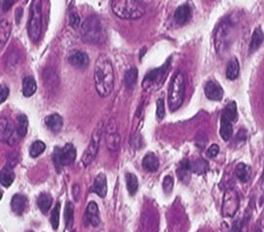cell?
<instances>
[{
    "label": "cell",
    "mask_w": 264,
    "mask_h": 232,
    "mask_svg": "<svg viewBox=\"0 0 264 232\" xmlns=\"http://www.w3.org/2000/svg\"><path fill=\"white\" fill-rule=\"evenodd\" d=\"M95 86L98 94L102 97H108L114 90L115 75L111 61L105 55L98 57L95 63Z\"/></svg>",
    "instance_id": "obj_1"
},
{
    "label": "cell",
    "mask_w": 264,
    "mask_h": 232,
    "mask_svg": "<svg viewBox=\"0 0 264 232\" xmlns=\"http://www.w3.org/2000/svg\"><path fill=\"white\" fill-rule=\"evenodd\" d=\"M81 37L91 44H102L106 39V31L101 18L96 15L87 17L81 25Z\"/></svg>",
    "instance_id": "obj_2"
},
{
    "label": "cell",
    "mask_w": 264,
    "mask_h": 232,
    "mask_svg": "<svg viewBox=\"0 0 264 232\" xmlns=\"http://www.w3.org/2000/svg\"><path fill=\"white\" fill-rule=\"evenodd\" d=\"M111 9L120 19L138 20L145 14V4L137 0H114Z\"/></svg>",
    "instance_id": "obj_3"
},
{
    "label": "cell",
    "mask_w": 264,
    "mask_h": 232,
    "mask_svg": "<svg viewBox=\"0 0 264 232\" xmlns=\"http://www.w3.org/2000/svg\"><path fill=\"white\" fill-rule=\"evenodd\" d=\"M185 95V76L182 72L178 71L173 77L169 87L168 106L172 112L178 110L184 100Z\"/></svg>",
    "instance_id": "obj_4"
},
{
    "label": "cell",
    "mask_w": 264,
    "mask_h": 232,
    "mask_svg": "<svg viewBox=\"0 0 264 232\" xmlns=\"http://www.w3.org/2000/svg\"><path fill=\"white\" fill-rule=\"evenodd\" d=\"M42 34V5L40 0L31 2L29 9V19L27 23V35L29 39L35 43Z\"/></svg>",
    "instance_id": "obj_5"
},
{
    "label": "cell",
    "mask_w": 264,
    "mask_h": 232,
    "mask_svg": "<svg viewBox=\"0 0 264 232\" xmlns=\"http://www.w3.org/2000/svg\"><path fill=\"white\" fill-rule=\"evenodd\" d=\"M232 34L233 25L231 21L225 20L219 24L214 35L215 49L218 54L227 53L229 49L232 42Z\"/></svg>",
    "instance_id": "obj_6"
},
{
    "label": "cell",
    "mask_w": 264,
    "mask_h": 232,
    "mask_svg": "<svg viewBox=\"0 0 264 232\" xmlns=\"http://www.w3.org/2000/svg\"><path fill=\"white\" fill-rule=\"evenodd\" d=\"M76 157V149L72 144H66L63 148L55 147L53 151V163L58 173L62 172L63 166L71 164Z\"/></svg>",
    "instance_id": "obj_7"
},
{
    "label": "cell",
    "mask_w": 264,
    "mask_h": 232,
    "mask_svg": "<svg viewBox=\"0 0 264 232\" xmlns=\"http://www.w3.org/2000/svg\"><path fill=\"white\" fill-rule=\"evenodd\" d=\"M171 61L168 60L166 63L161 68L154 69L150 71L148 74H145L143 80H142V88L145 91H153L158 89L165 80V77L168 73V70L170 68Z\"/></svg>",
    "instance_id": "obj_8"
},
{
    "label": "cell",
    "mask_w": 264,
    "mask_h": 232,
    "mask_svg": "<svg viewBox=\"0 0 264 232\" xmlns=\"http://www.w3.org/2000/svg\"><path fill=\"white\" fill-rule=\"evenodd\" d=\"M102 133H103V125H102V123H100L98 125V127L95 129L94 133L92 135L91 142L82 155L81 162L85 167L89 166L94 161V159L96 158L99 148H100V143H101Z\"/></svg>",
    "instance_id": "obj_9"
},
{
    "label": "cell",
    "mask_w": 264,
    "mask_h": 232,
    "mask_svg": "<svg viewBox=\"0 0 264 232\" xmlns=\"http://www.w3.org/2000/svg\"><path fill=\"white\" fill-rule=\"evenodd\" d=\"M239 207V193L235 188H228L222 200V215L227 218H233L237 214Z\"/></svg>",
    "instance_id": "obj_10"
},
{
    "label": "cell",
    "mask_w": 264,
    "mask_h": 232,
    "mask_svg": "<svg viewBox=\"0 0 264 232\" xmlns=\"http://www.w3.org/2000/svg\"><path fill=\"white\" fill-rule=\"evenodd\" d=\"M105 143L110 151H117L120 147L121 137L118 132V125L114 118H110L105 129Z\"/></svg>",
    "instance_id": "obj_11"
},
{
    "label": "cell",
    "mask_w": 264,
    "mask_h": 232,
    "mask_svg": "<svg viewBox=\"0 0 264 232\" xmlns=\"http://www.w3.org/2000/svg\"><path fill=\"white\" fill-rule=\"evenodd\" d=\"M22 138L18 134L17 128L8 119L1 118V140L9 146H16Z\"/></svg>",
    "instance_id": "obj_12"
},
{
    "label": "cell",
    "mask_w": 264,
    "mask_h": 232,
    "mask_svg": "<svg viewBox=\"0 0 264 232\" xmlns=\"http://www.w3.org/2000/svg\"><path fill=\"white\" fill-rule=\"evenodd\" d=\"M205 95L211 101L218 102L223 98L224 92L222 87L218 83L214 81H208L205 85Z\"/></svg>",
    "instance_id": "obj_13"
},
{
    "label": "cell",
    "mask_w": 264,
    "mask_h": 232,
    "mask_svg": "<svg viewBox=\"0 0 264 232\" xmlns=\"http://www.w3.org/2000/svg\"><path fill=\"white\" fill-rule=\"evenodd\" d=\"M68 62L76 69H86L89 65L88 55L82 51H73L68 56Z\"/></svg>",
    "instance_id": "obj_14"
},
{
    "label": "cell",
    "mask_w": 264,
    "mask_h": 232,
    "mask_svg": "<svg viewBox=\"0 0 264 232\" xmlns=\"http://www.w3.org/2000/svg\"><path fill=\"white\" fill-rule=\"evenodd\" d=\"M85 220L89 224L93 226H98L101 223V217H100V210L99 206L96 202L92 201L88 204L85 212Z\"/></svg>",
    "instance_id": "obj_15"
},
{
    "label": "cell",
    "mask_w": 264,
    "mask_h": 232,
    "mask_svg": "<svg viewBox=\"0 0 264 232\" xmlns=\"http://www.w3.org/2000/svg\"><path fill=\"white\" fill-rule=\"evenodd\" d=\"M90 191L96 193L101 198L105 197L107 193V181L104 174H99L96 177L92 187L90 188Z\"/></svg>",
    "instance_id": "obj_16"
},
{
    "label": "cell",
    "mask_w": 264,
    "mask_h": 232,
    "mask_svg": "<svg viewBox=\"0 0 264 232\" xmlns=\"http://www.w3.org/2000/svg\"><path fill=\"white\" fill-rule=\"evenodd\" d=\"M191 18V8L188 4H182L176 8L174 14V21L176 25H184L187 24Z\"/></svg>",
    "instance_id": "obj_17"
},
{
    "label": "cell",
    "mask_w": 264,
    "mask_h": 232,
    "mask_svg": "<svg viewBox=\"0 0 264 232\" xmlns=\"http://www.w3.org/2000/svg\"><path fill=\"white\" fill-rule=\"evenodd\" d=\"M45 125L48 127V129L50 130L52 133L57 134L59 133L62 128H63V120L61 115H59L58 113H54L48 115L45 118Z\"/></svg>",
    "instance_id": "obj_18"
},
{
    "label": "cell",
    "mask_w": 264,
    "mask_h": 232,
    "mask_svg": "<svg viewBox=\"0 0 264 232\" xmlns=\"http://www.w3.org/2000/svg\"><path fill=\"white\" fill-rule=\"evenodd\" d=\"M26 205V197L23 194L17 193L13 196L11 200V209L13 213H15L18 216L23 215Z\"/></svg>",
    "instance_id": "obj_19"
},
{
    "label": "cell",
    "mask_w": 264,
    "mask_h": 232,
    "mask_svg": "<svg viewBox=\"0 0 264 232\" xmlns=\"http://www.w3.org/2000/svg\"><path fill=\"white\" fill-rule=\"evenodd\" d=\"M263 41L264 32L260 26H257V27H255V29L252 32L250 46H249L250 53H253L254 51L258 49L260 47V45L263 43Z\"/></svg>",
    "instance_id": "obj_20"
},
{
    "label": "cell",
    "mask_w": 264,
    "mask_h": 232,
    "mask_svg": "<svg viewBox=\"0 0 264 232\" xmlns=\"http://www.w3.org/2000/svg\"><path fill=\"white\" fill-rule=\"evenodd\" d=\"M252 175V168L245 164V163H239L235 168V176L238 178L241 183H247L249 182Z\"/></svg>",
    "instance_id": "obj_21"
},
{
    "label": "cell",
    "mask_w": 264,
    "mask_h": 232,
    "mask_svg": "<svg viewBox=\"0 0 264 232\" xmlns=\"http://www.w3.org/2000/svg\"><path fill=\"white\" fill-rule=\"evenodd\" d=\"M37 84L32 76H26L23 80V94L26 98H29L35 94Z\"/></svg>",
    "instance_id": "obj_22"
},
{
    "label": "cell",
    "mask_w": 264,
    "mask_h": 232,
    "mask_svg": "<svg viewBox=\"0 0 264 232\" xmlns=\"http://www.w3.org/2000/svg\"><path fill=\"white\" fill-rule=\"evenodd\" d=\"M240 63L237 58H232L228 61L227 67V77L228 80H235L239 77Z\"/></svg>",
    "instance_id": "obj_23"
},
{
    "label": "cell",
    "mask_w": 264,
    "mask_h": 232,
    "mask_svg": "<svg viewBox=\"0 0 264 232\" xmlns=\"http://www.w3.org/2000/svg\"><path fill=\"white\" fill-rule=\"evenodd\" d=\"M12 25L9 20L2 18L0 22V44L1 46H4V44L9 39L10 34H11Z\"/></svg>",
    "instance_id": "obj_24"
},
{
    "label": "cell",
    "mask_w": 264,
    "mask_h": 232,
    "mask_svg": "<svg viewBox=\"0 0 264 232\" xmlns=\"http://www.w3.org/2000/svg\"><path fill=\"white\" fill-rule=\"evenodd\" d=\"M142 167L149 172H156L159 168V160L153 153L146 154L142 159Z\"/></svg>",
    "instance_id": "obj_25"
},
{
    "label": "cell",
    "mask_w": 264,
    "mask_h": 232,
    "mask_svg": "<svg viewBox=\"0 0 264 232\" xmlns=\"http://www.w3.org/2000/svg\"><path fill=\"white\" fill-rule=\"evenodd\" d=\"M74 222V205L72 202L68 201L64 208V223L66 229H71Z\"/></svg>",
    "instance_id": "obj_26"
},
{
    "label": "cell",
    "mask_w": 264,
    "mask_h": 232,
    "mask_svg": "<svg viewBox=\"0 0 264 232\" xmlns=\"http://www.w3.org/2000/svg\"><path fill=\"white\" fill-rule=\"evenodd\" d=\"M219 134L224 141H229L233 135V125L232 122L229 121L224 117H220V129Z\"/></svg>",
    "instance_id": "obj_27"
},
{
    "label": "cell",
    "mask_w": 264,
    "mask_h": 232,
    "mask_svg": "<svg viewBox=\"0 0 264 232\" xmlns=\"http://www.w3.org/2000/svg\"><path fill=\"white\" fill-rule=\"evenodd\" d=\"M52 204H53V198L49 193L43 192L38 196V208L43 214H46L50 210Z\"/></svg>",
    "instance_id": "obj_28"
},
{
    "label": "cell",
    "mask_w": 264,
    "mask_h": 232,
    "mask_svg": "<svg viewBox=\"0 0 264 232\" xmlns=\"http://www.w3.org/2000/svg\"><path fill=\"white\" fill-rule=\"evenodd\" d=\"M191 171V162L188 159H183L178 166V169L176 171V174L178 176V178L183 181L186 182V179H189V174Z\"/></svg>",
    "instance_id": "obj_29"
},
{
    "label": "cell",
    "mask_w": 264,
    "mask_h": 232,
    "mask_svg": "<svg viewBox=\"0 0 264 232\" xmlns=\"http://www.w3.org/2000/svg\"><path fill=\"white\" fill-rule=\"evenodd\" d=\"M222 117L227 118L229 121L231 122H234L236 121L237 119V116H238V112H237V105L235 102H230L225 109L222 111V114H221Z\"/></svg>",
    "instance_id": "obj_30"
},
{
    "label": "cell",
    "mask_w": 264,
    "mask_h": 232,
    "mask_svg": "<svg viewBox=\"0 0 264 232\" xmlns=\"http://www.w3.org/2000/svg\"><path fill=\"white\" fill-rule=\"evenodd\" d=\"M138 69L137 68H131L129 69L125 74L124 81L127 89H133L137 84L138 81Z\"/></svg>",
    "instance_id": "obj_31"
},
{
    "label": "cell",
    "mask_w": 264,
    "mask_h": 232,
    "mask_svg": "<svg viewBox=\"0 0 264 232\" xmlns=\"http://www.w3.org/2000/svg\"><path fill=\"white\" fill-rule=\"evenodd\" d=\"M15 180V173L13 172V169L5 167L1 170L0 175V182L4 187H9Z\"/></svg>",
    "instance_id": "obj_32"
},
{
    "label": "cell",
    "mask_w": 264,
    "mask_h": 232,
    "mask_svg": "<svg viewBox=\"0 0 264 232\" xmlns=\"http://www.w3.org/2000/svg\"><path fill=\"white\" fill-rule=\"evenodd\" d=\"M209 164L206 160L203 158H198L194 162H191V171L197 175H203L209 170Z\"/></svg>",
    "instance_id": "obj_33"
},
{
    "label": "cell",
    "mask_w": 264,
    "mask_h": 232,
    "mask_svg": "<svg viewBox=\"0 0 264 232\" xmlns=\"http://www.w3.org/2000/svg\"><path fill=\"white\" fill-rule=\"evenodd\" d=\"M127 189L131 195H135L138 189V178L132 173L126 174Z\"/></svg>",
    "instance_id": "obj_34"
},
{
    "label": "cell",
    "mask_w": 264,
    "mask_h": 232,
    "mask_svg": "<svg viewBox=\"0 0 264 232\" xmlns=\"http://www.w3.org/2000/svg\"><path fill=\"white\" fill-rule=\"evenodd\" d=\"M28 119L25 114H20L17 117V131L21 138H24L27 133Z\"/></svg>",
    "instance_id": "obj_35"
},
{
    "label": "cell",
    "mask_w": 264,
    "mask_h": 232,
    "mask_svg": "<svg viewBox=\"0 0 264 232\" xmlns=\"http://www.w3.org/2000/svg\"><path fill=\"white\" fill-rule=\"evenodd\" d=\"M45 149H46V145L41 141H36L30 146L29 155L32 158H35V157H38L41 153H43Z\"/></svg>",
    "instance_id": "obj_36"
},
{
    "label": "cell",
    "mask_w": 264,
    "mask_h": 232,
    "mask_svg": "<svg viewBox=\"0 0 264 232\" xmlns=\"http://www.w3.org/2000/svg\"><path fill=\"white\" fill-rule=\"evenodd\" d=\"M60 212H61V204L57 203L56 206L53 209L52 214H51V224L53 229L57 230L60 225Z\"/></svg>",
    "instance_id": "obj_37"
},
{
    "label": "cell",
    "mask_w": 264,
    "mask_h": 232,
    "mask_svg": "<svg viewBox=\"0 0 264 232\" xmlns=\"http://www.w3.org/2000/svg\"><path fill=\"white\" fill-rule=\"evenodd\" d=\"M174 187V179L171 176H167L165 177L163 181V190L165 193L169 194Z\"/></svg>",
    "instance_id": "obj_38"
},
{
    "label": "cell",
    "mask_w": 264,
    "mask_h": 232,
    "mask_svg": "<svg viewBox=\"0 0 264 232\" xmlns=\"http://www.w3.org/2000/svg\"><path fill=\"white\" fill-rule=\"evenodd\" d=\"M156 106H157V110H156L157 118L161 120V119H163L164 116H165V104H164L163 98H158Z\"/></svg>",
    "instance_id": "obj_39"
},
{
    "label": "cell",
    "mask_w": 264,
    "mask_h": 232,
    "mask_svg": "<svg viewBox=\"0 0 264 232\" xmlns=\"http://www.w3.org/2000/svg\"><path fill=\"white\" fill-rule=\"evenodd\" d=\"M69 25H71L74 29H77L81 24V19L77 13H71L69 16Z\"/></svg>",
    "instance_id": "obj_40"
},
{
    "label": "cell",
    "mask_w": 264,
    "mask_h": 232,
    "mask_svg": "<svg viewBox=\"0 0 264 232\" xmlns=\"http://www.w3.org/2000/svg\"><path fill=\"white\" fill-rule=\"evenodd\" d=\"M9 96V88L6 85L0 86V103L3 104Z\"/></svg>",
    "instance_id": "obj_41"
},
{
    "label": "cell",
    "mask_w": 264,
    "mask_h": 232,
    "mask_svg": "<svg viewBox=\"0 0 264 232\" xmlns=\"http://www.w3.org/2000/svg\"><path fill=\"white\" fill-rule=\"evenodd\" d=\"M218 153H219V147L217 145H215V144L212 145L210 148L208 149V151H207V155L210 158H214Z\"/></svg>",
    "instance_id": "obj_42"
},
{
    "label": "cell",
    "mask_w": 264,
    "mask_h": 232,
    "mask_svg": "<svg viewBox=\"0 0 264 232\" xmlns=\"http://www.w3.org/2000/svg\"><path fill=\"white\" fill-rule=\"evenodd\" d=\"M15 4V1L14 0H5V1H2L1 2V5H2V10L4 11V12H6V11H8V10H10L11 8H12L13 5Z\"/></svg>",
    "instance_id": "obj_43"
},
{
    "label": "cell",
    "mask_w": 264,
    "mask_h": 232,
    "mask_svg": "<svg viewBox=\"0 0 264 232\" xmlns=\"http://www.w3.org/2000/svg\"><path fill=\"white\" fill-rule=\"evenodd\" d=\"M79 193H80V187H79L78 184H76H76L73 185V187H72V195H73V198H74L76 201L78 200Z\"/></svg>",
    "instance_id": "obj_44"
},
{
    "label": "cell",
    "mask_w": 264,
    "mask_h": 232,
    "mask_svg": "<svg viewBox=\"0 0 264 232\" xmlns=\"http://www.w3.org/2000/svg\"><path fill=\"white\" fill-rule=\"evenodd\" d=\"M255 232H264V218L262 220L260 221V223L258 224L257 228L255 229Z\"/></svg>",
    "instance_id": "obj_45"
},
{
    "label": "cell",
    "mask_w": 264,
    "mask_h": 232,
    "mask_svg": "<svg viewBox=\"0 0 264 232\" xmlns=\"http://www.w3.org/2000/svg\"><path fill=\"white\" fill-rule=\"evenodd\" d=\"M260 186H261V189L264 192V170L262 173V176H261V179H260Z\"/></svg>",
    "instance_id": "obj_46"
},
{
    "label": "cell",
    "mask_w": 264,
    "mask_h": 232,
    "mask_svg": "<svg viewBox=\"0 0 264 232\" xmlns=\"http://www.w3.org/2000/svg\"><path fill=\"white\" fill-rule=\"evenodd\" d=\"M262 110H263V112H264V91H263V95H262Z\"/></svg>",
    "instance_id": "obj_47"
},
{
    "label": "cell",
    "mask_w": 264,
    "mask_h": 232,
    "mask_svg": "<svg viewBox=\"0 0 264 232\" xmlns=\"http://www.w3.org/2000/svg\"><path fill=\"white\" fill-rule=\"evenodd\" d=\"M70 232H76V230H71Z\"/></svg>",
    "instance_id": "obj_48"
},
{
    "label": "cell",
    "mask_w": 264,
    "mask_h": 232,
    "mask_svg": "<svg viewBox=\"0 0 264 232\" xmlns=\"http://www.w3.org/2000/svg\"><path fill=\"white\" fill-rule=\"evenodd\" d=\"M29 232H33V231H29Z\"/></svg>",
    "instance_id": "obj_49"
}]
</instances>
